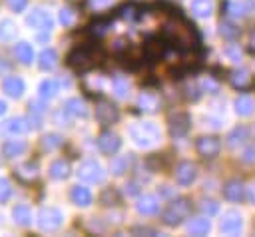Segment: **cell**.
<instances>
[{"instance_id":"3957f363","label":"cell","mask_w":255,"mask_h":237,"mask_svg":"<svg viewBox=\"0 0 255 237\" xmlns=\"http://www.w3.org/2000/svg\"><path fill=\"white\" fill-rule=\"evenodd\" d=\"M175 177H177L179 183L187 185V183H191L193 177H195V167H193L191 163H181V165L177 167V171H175Z\"/></svg>"},{"instance_id":"5b68a950","label":"cell","mask_w":255,"mask_h":237,"mask_svg":"<svg viewBox=\"0 0 255 237\" xmlns=\"http://www.w3.org/2000/svg\"><path fill=\"white\" fill-rule=\"evenodd\" d=\"M229 217H231V219H225L223 225H221V229H223L225 233H237V231L241 229V217L235 215V213H231Z\"/></svg>"},{"instance_id":"6da1fadb","label":"cell","mask_w":255,"mask_h":237,"mask_svg":"<svg viewBox=\"0 0 255 237\" xmlns=\"http://www.w3.org/2000/svg\"><path fill=\"white\" fill-rule=\"evenodd\" d=\"M185 213H187L185 201H177L175 205H169V209L165 211L163 219H165V223L173 225V223H179V221H181V215H185Z\"/></svg>"},{"instance_id":"8992f818","label":"cell","mask_w":255,"mask_h":237,"mask_svg":"<svg viewBox=\"0 0 255 237\" xmlns=\"http://www.w3.org/2000/svg\"><path fill=\"white\" fill-rule=\"evenodd\" d=\"M72 195H74V201L78 203V205H88L90 201H92V195H90V191L86 189V187H74V191H72Z\"/></svg>"},{"instance_id":"277c9868","label":"cell","mask_w":255,"mask_h":237,"mask_svg":"<svg viewBox=\"0 0 255 237\" xmlns=\"http://www.w3.org/2000/svg\"><path fill=\"white\" fill-rule=\"evenodd\" d=\"M225 197L231 199V201H239V199L243 197V187H241V183H237V181L227 183V187H225Z\"/></svg>"},{"instance_id":"7a4b0ae2","label":"cell","mask_w":255,"mask_h":237,"mask_svg":"<svg viewBox=\"0 0 255 237\" xmlns=\"http://www.w3.org/2000/svg\"><path fill=\"white\" fill-rule=\"evenodd\" d=\"M197 149L203 155H215L219 151V141L215 137H203L197 141Z\"/></svg>"},{"instance_id":"ba28073f","label":"cell","mask_w":255,"mask_h":237,"mask_svg":"<svg viewBox=\"0 0 255 237\" xmlns=\"http://www.w3.org/2000/svg\"><path fill=\"white\" fill-rule=\"evenodd\" d=\"M209 229V223L207 221H195L193 225H189V231L191 233H205Z\"/></svg>"},{"instance_id":"52a82bcc","label":"cell","mask_w":255,"mask_h":237,"mask_svg":"<svg viewBox=\"0 0 255 237\" xmlns=\"http://www.w3.org/2000/svg\"><path fill=\"white\" fill-rule=\"evenodd\" d=\"M237 112H239L241 116H249V114L253 112V100L247 98V96H241V98L237 100Z\"/></svg>"}]
</instances>
